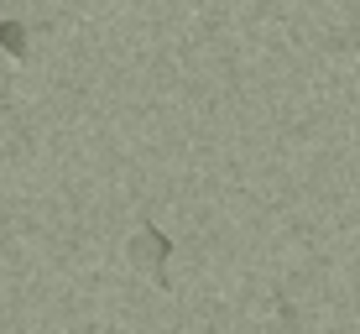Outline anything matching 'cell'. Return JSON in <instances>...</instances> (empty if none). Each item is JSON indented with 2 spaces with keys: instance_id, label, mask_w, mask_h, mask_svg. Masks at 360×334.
<instances>
[{
  "instance_id": "1",
  "label": "cell",
  "mask_w": 360,
  "mask_h": 334,
  "mask_svg": "<svg viewBox=\"0 0 360 334\" xmlns=\"http://www.w3.org/2000/svg\"><path fill=\"white\" fill-rule=\"evenodd\" d=\"M167 256H172V240H167V235H162V230L152 225V219H146V225H141V230L131 235V262L152 271V282H157V288H172Z\"/></svg>"
},
{
  "instance_id": "2",
  "label": "cell",
  "mask_w": 360,
  "mask_h": 334,
  "mask_svg": "<svg viewBox=\"0 0 360 334\" xmlns=\"http://www.w3.org/2000/svg\"><path fill=\"white\" fill-rule=\"evenodd\" d=\"M0 47H6L11 58H27V27L11 16H0Z\"/></svg>"
}]
</instances>
